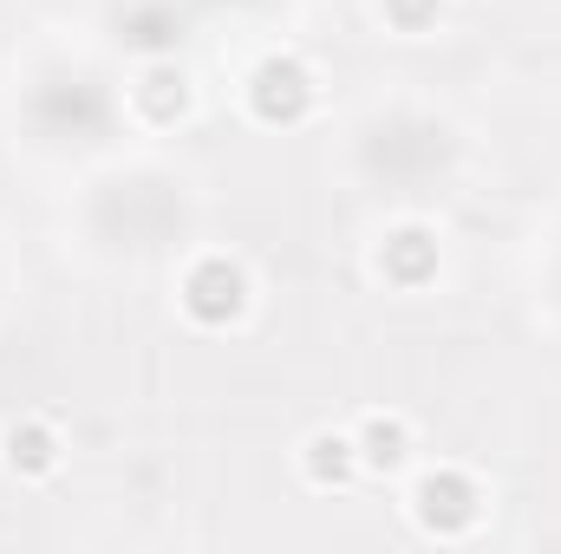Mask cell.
<instances>
[{
  "mask_svg": "<svg viewBox=\"0 0 561 554\" xmlns=\"http://www.w3.org/2000/svg\"><path fill=\"white\" fill-rule=\"evenodd\" d=\"M242 105H249L255 125H268V131H294V125L313 118V105H320V79H313L307 59H294V53H268V59L249 66V79H242Z\"/></svg>",
  "mask_w": 561,
  "mask_h": 554,
  "instance_id": "obj_1",
  "label": "cell"
},
{
  "mask_svg": "<svg viewBox=\"0 0 561 554\" xmlns=\"http://www.w3.org/2000/svg\"><path fill=\"white\" fill-rule=\"evenodd\" d=\"M176 307H183V320L203 326V333L242 326V313H249V268H242L236 255H196V262L183 268V280H176Z\"/></svg>",
  "mask_w": 561,
  "mask_h": 554,
  "instance_id": "obj_2",
  "label": "cell"
},
{
  "mask_svg": "<svg viewBox=\"0 0 561 554\" xmlns=\"http://www.w3.org/2000/svg\"><path fill=\"white\" fill-rule=\"evenodd\" d=\"M412 522L431 542H463L483 522V483L457 463H437L412 483Z\"/></svg>",
  "mask_w": 561,
  "mask_h": 554,
  "instance_id": "obj_3",
  "label": "cell"
},
{
  "mask_svg": "<svg viewBox=\"0 0 561 554\" xmlns=\"http://www.w3.org/2000/svg\"><path fill=\"white\" fill-rule=\"evenodd\" d=\"M373 268H379L386 287H399V293L431 287L437 268H444L437 229H424V222H399V229H386V235H379V249H373Z\"/></svg>",
  "mask_w": 561,
  "mask_h": 554,
  "instance_id": "obj_4",
  "label": "cell"
},
{
  "mask_svg": "<svg viewBox=\"0 0 561 554\" xmlns=\"http://www.w3.org/2000/svg\"><path fill=\"white\" fill-rule=\"evenodd\" d=\"M190 105H196L190 72H183L176 59H144L138 85H131V112H138L144 125L170 131V125H183V118H190Z\"/></svg>",
  "mask_w": 561,
  "mask_h": 554,
  "instance_id": "obj_5",
  "label": "cell"
},
{
  "mask_svg": "<svg viewBox=\"0 0 561 554\" xmlns=\"http://www.w3.org/2000/svg\"><path fill=\"white\" fill-rule=\"evenodd\" d=\"M59 457H66V443H59V430H53L46 417H20V424L0 430V463H7L20 483H46V476L59 470Z\"/></svg>",
  "mask_w": 561,
  "mask_h": 554,
  "instance_id": "obj_6",
  "label": "cell"
},
{
  "mask_svg": "<svg viewBox=\"0 0 561 554\" xmlns=\"http://www.w3.org/2000/svg\"><path fill=\"white\" fill-rule=\"evenodd\" d=\"M353 443H359V470H373V476H399V470L412 463V424H405L399 412L359 417Z\"/></svg>",
  "mask_w": 561,
  "mask_h": 554,
  "instance_id": "obj_7",
  "label": "cell"
},
{
  "mask_svg": "<svg viewBox=\"0 0 561 554\" xmlns=\"http://www.w3.org/2000/svg\"><path fill=\"white\" fill-rule=\"evenodd\" d=\"M300 476H307L313 489H346V483L359 476V443H353V430H313V437L300 443Z\"/></svg>",
  "mask_w": 561,
  "mask_h": 554,
  "instance_id": "obj_8",
  "label": "cell"
},
{
  "mask_svg": "<svg viewBox=\"0 0 561 554\" xmlns=\"http://www.w3.org/2000/svg\"><path fill=\"white\" fill-rule=\"evenodd\" d=\"M379 13H386V26H392V33L419 39V33H431V26L444 20V0H379Z\"/></svg>",
  "mask_w": 561,
  "mask_h": 554,
  "instance_id": "obj_9",
  "label": "cell"
}]
</instances>
